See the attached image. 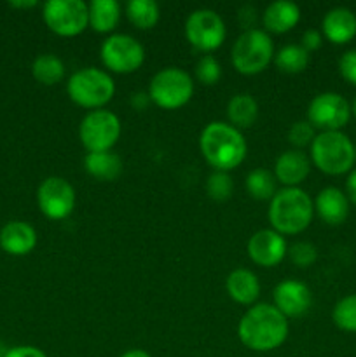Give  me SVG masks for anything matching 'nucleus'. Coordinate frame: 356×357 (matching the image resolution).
<instances>
[{"instance_id": "412c9836", "label": "nucleus", "mask_w": 356, "mask_h": 357, "mask_svg": "<svg viewBox=\"0 0 356 357\" xmlns=\"http://www.w3.org/2000/svg\"><path fill=\"white\" fill-rule=\"evenodd\" d=\"M227 293L234 302L241 305H250L260 295V282L258 278L248 268H236L227 275Z\"/></svg>"}, {"instance_id": "c756f323", "label": "nucleus", "mask_w": 356, "mask_h": 357, "mask_svg": "<svg viewBox=\"0 0 356 357\" xmlns=\"http://www.w3.org/2000/svg\"><path fill=\"white\" fill-rule=\"evenodd\" d=\"M232 190L234 181L229 173H225V171H215L213 174H209L208 181H206V192H208V195L213 201H227L232 195Z\"/></svg>"}, {"instance_id": "4be33fe9", "label": "nucleus", "mask_w": 356, "mask_h": 357, "mask_svg": "<svg viewBox=\"0 0 356 357\" xmlns=\"http://www.w3.org/2000/svg\"><path fill=\"white\" fill-rule=\"evenodd\" d=\"M89 26L98 33H108L121 20V3L117 0H93L87 3Z\"/></svg>"}, {"instance_id": "ea45409f", "label": "nucleus", "mask_w": 356, "mask_h": 357, "mask_svg": "<svg viewBox=\"0 0 356 357\" xmlns=\"http://www.w3.org/2000/svg\"><path fill=\"white\" fill-rule=\"evenodd\" d=\"M10 6L13 7H35L37 6V2H35V0H27V2H10Z\"/></svg>"}, {"instance_id": "f704fd0d", "label": "nucleus", "mask_w": 356, "mask_h": 357, "mask_svg": "<svg viewBox=\"0 0 356 357\" xmlns=\"http://www.w3.org/2000/svg\"><path fill=\"white\" fill-rule=\"evenodd\" d=\"M321 40H323V38H321L320 31H318L316 28H309V30L304 31L302 40H300L302 44L300 45H302L307 52H311V51H316V49L321 47Z\"/></svg>"}, {"instance_id": "2eb2a0df", "label": "nucleus", "mask_w": 356, "mask_h": 357, "mask_svg": "<svg viewBox=\"0 0 356 357\" xmlns=\"http://www.w3.org/2000/svg\"><path fill=\"white\" fill-rule=\"evenodd\" d=\"M274 307L288 319V317H300L309 310L313 296L311 289L304 282L295 279H285L279 282L272 293Z\"/></svg>"}, {"instance_id": "f3484780", "label": "nucleus", "mask_w": 356, "mask_h": 357, "mask_svg": "<svg viewBox=\"0 0 356 357\" xmlns=\"http://www.w3.org/2000/svg\"><path fill=\"white\" fill-rule=\"evenodd\" d=\"M37 244V232L34 227L27 222L14 220L3 225L0 230V246L6 253L14 257H23L28 255Z\"/></svg>"}, {"instance_id": "7c9ffc66", "label": "nucleus", "mask_w": 356, "mask_h": 357, "mask_svg": "<svg viewBox=\"0 0 356 357\" xmlns=\"http://www.w3.org/2000/svg\"><path fill=\"white\" fill-rule=\"evenodd\" d=\"M195 77L201 84L205 86H213V84L218 82V79L222 77V68H220V63L216 61L213 56H202L201 59L195 65Z\"/></svg>"}, {"instance_id": "c9c22d12", "label": "nucleus", "mask_w": 356, "mask_h": 357, "mask_svg": "<svg viewBox=\"0 0 356 357\" xmlns=\"http://www.w3.org/2000/svg\"><path fill=\"white\" fill-rule=\"evenodd\" d=\"M3 357H47L40 349L31 347V345H20V347H13L7 351Z\"/></svg>"}, {"instance_id": "79ce46f5", "label": "nucleus", "mask_w": 356, "mask_h": 357, "mask_svg": "<svg viewBox=\"0 0 356 357\" xmlns=\"http://www.w3.org/2000/svg\"><path fill=\"white\" fill-rule=\"evenodd\" d=\"M355 157H356V145H355Z\"/></svg>"}, {"instance_id": "a211bd4d", "label": "nucleus", "mask_w": 356, "mask_h": 357, "mask_svg": "<svg viewBox=\"0 0 356 357\" xmlns=\"http://www.w3.org/2000/svg\"><path fill=\"white\" fill-rule=\"evenodd\" d=\"M323 35L334 44H348L356 37V14L348 7H334L321 21Z\"/></svg>"}, {"instance_id": "58836bf2", "label": "nucleus", "mask_w": 356, "mask_h": 357, "mask_svg": "<svg viewBox=\"0 0 356 357\" xmlns=\"http://www.w3.org/2000/svg\"><path fill=\"white\" fill-rule=\"evenodd\" d=\"M121 357H152L149 352L142 351V349H131V351L124 352Z\"/></svg>"}, {"instance_id": "2f4dec72", "label": "nucleus", "mask_w": 356, "mask_h": 357, "mask_svg": "<svg viewBox=\"0 0 356 357\" xmlns=\"http://www.w3.org/2000/svg\"><path fill=\"white\" fill-rule=\"evenodd\" d=\"M288 253L293 264H295L297 267H302V268L311 267V265L318 260L316 246L311 243H306V241H299V243L292 244Z\"/></svg>"}, {"instance_id": "9b49d317", "label": "nucleus", "mask_w": 356, "mask_h": 357, "mask_svg": "<svg viewBox=\"0 0 356 357\" xmlns=\"http://www.w3.org/2000/svg\"><path fill=\"white\" fill-rule=\"evenodd\" d=\"M351 115V105L339 93L318 94L307 107V122L321 132L341 131Z\"/></svg>"}, {"instance_id": "72a5a7b5", "label": "nucleus", "mask_w": 356, "mask_h": 357, "mask_svg": "<svg viewBox=\"0 0 356 357\" xmlns=\"http://www.w3.org/2000/svg\"><path fill=\"white\" fill-rule=\"evenodd\" d=\"M339 72L349 84L356 86V49L346 51L339 59Z\"/></svg>"}, {"instance_id": "ddd939ff", "label": "nucleus", "mask_w": 356, "mask_h": 357, "mask_svg": "<svg viewBox=\"0 0 356 357\" xmlns=\"http://www.w3.org/2000/svg\"><path fill=\"white\" fill-rule=\"evenodd\" d=\"M37 202L47 218L65 220L75 208V190L65 178L49 176L38 185Z\"/></svg>"}, {"instance_id": "c85d7f7f", "label": "nucleus", "mask_w": 356, "mask_h": 357, "mask_svg": "<svg viewBox=\"0 0 356 357\" xmlns=\"http://www.w3.org/2000/svg\"><path fill=\"white\" fill-rule=\"evenodd\" d=\"M332 319H334L335 326L341 328L342 331L356 333V295H349L339 300L332 312Z\"/></svg>"}, {"instance_id": "4468645a", "label": "nucleus", "mask_w": 356, "mask_h": 357, "mask_svg": "<svg viewBox=\"0 0 356 357\" xmlns=\"http://www.w3.org/2000/svg\"><path fill=\"white\" fill-rule=\"evenodd\" d=\"M286 241L272 229H262L248 241V255L260 267H274L285 258Z\"/></svg>"}, {"instance_id": "a19ab883", "label": "nucleus", "mask_w": 356, "mask_h": 357, "mask_svg": "<svg viewBox=\"0 0 356 357\" xmlns=\"http://www.w3.org/2000/svg\"><path fill=\"white\" fill-rule=\"evenodd\" d=\"M351 112H353V115H355V119H356V98H355V101H353V107H351Z\"/></svg>"}, {"instance_id": "cd10ccee", "label": "nucleus", "mask_w": 356, "mask_h": 357, "mask_svg": "<svg viewBox=\"0 0 356 357\" xmlns=\"http://www.w3.org/2000/svg\"><path fill=\"white\" fill-rule=\"evenodd\" d=\"M309 63V52L300 44H288L276 54V66L285 73H300Z\"/></svg>"}, {"instance_id": "5701e85b", "label": "nucleus", "mask_w": 356, "mask_h": 357, "mask_svg": "<svg viewBox=\"0 0 356 357\" xmlns=\"http://www.w3.org/2000/svg\"><path fill=\"white\" fill-rule=\"evenodd\" d=\"M84 167L91 176L98 178V180L112 181L119 178L122 173V160L117 153L110 152H87L86 159H84Z\"/></svg>"}, {"instance_id": "20e7f679", "label": "nucleus", "mask_w": 356, "mask_h": 357, "mask_svg": "<svg viewBox=\"0 0 356 357\" xmlns=\"http://www.w3.org/2000/svg\"><path fill=\"white\" fill-rule=\"evenodd\" d=\"M311 162L332 176L349 173L356 162L355 145L342 131L320 132L311 143Z\"/></svg>"}, {"instance_id": "4c0bfd02", "label": "nucleus", "mask_w": 356, "mask_h": 357, "mask_svg": "<svg viewBox=\"0 0 356 357\" xmlns=\"http://www.w3.org/2000/svg\"><path fill=\"white\" fill-rule=\"evenodd\" d=\"M149 101H150L149 93H147V94L145 93H136V94H133V96H131L133 107H136V108H145Z\"/></svg>"}, {"instance_id": "7ed1b4c3", "label": "nucleus", "mask_w": 356, "mask_h": 357, "mask_svg": "<svg viewBox=\"0 0 356 357\" xmlns=\"http://www.w3.org/2000/svg\"><path fill=\"white\" fill-rule=\"evenodd\" d=\"M314 202L307 192L299 187H285L276 192L269 204V222L278 234H300L311 225Z\"/></svg>"}, {"instance_id": "1a4fd4ad", "label": "nucleus", "mask_w": 356, "mask_h": 357, "mask_svg": "<svg viewBox=\"0 0 356 357\" xmlns=\"http://www.w3.org/2000/svg\"><path fill=\"white\" fill-rule=\"evenodd\" d=\"M42 14L49 30L61 37H75L89 24L87 3L82 0H47Z\"/></svg>"}, {"instance_id": "473e14b6", "label": "nucleus", "mask_w": 356, "mask_h": 357, "mask_svg": "<svg viewBox=\"0 0 356 357\" xmlns=\"http://www.w3.org/2000/svg\"><path fill=\"white\" fill-rule=\"evenodd\" d=\"M314 138H316V132H314V128L307 121H297L288 131V142L293 146H297V150L311 145Z\"/></svg>"}, {"instance_id": "9d476101", "label": "nucleus", "mask_w": 356, "mask_h": 357, "mask_svg": "<svg viewBox=\"0 0 356 357\" xmlns=\"http://www.w3.org/2000/svg\"><path fill=\"white\" fill-rule=\"evenodd\" d=\"M100 56L103 65L115 73H133L142 66L145 49L128 33H114L101 44Z\"/></svg>"}, {"instance_id": "0eeeda50", "label": "nucleus", "mask_w": 356, "mask_h": 357, "mask_svg": "<svg viewBox=\"0 0 356 357\" xmlns=\"http://www.w3.org/2000/svg\"><path fill=\"white\" fill-rule=\"evenodd\" d=\"M194 94V82L191 73L178 66L159 70L149 84V96L157 107L175 110L184 107Z\"/></svg>"}, {"instance_id": "dca6fc26", "label": "nucleus", "mask_w": 356, "mask_h": 357, "mask_svg": "<svg viewBox=\"0 0 356 357\" xmlns=\"http://www.w3.org/2000/svg\"><path fill=\"white\" fill-rule=\"evenodd\" d=\"M311 171V159L302 150H286L276 159L274 176L285 187H299Z\"/></svg>"}, {"instance_id": "a878e982", "label": "nucleus", "mask_w": 356, "mask_h": 357, "mask_svg": "<svg viewBox=\"0 0 356 357\" xmlns=\"http://www.w3.org/2000/svg\"><path fill=\"white\" fill-rule=\"evenodd\" d=\"M276 176L269 169L264 167H257V169L250 171L246 176V190L257 201H271L276 195Z\"/></svg>"}, {"instance_id": "e433bc0d", "label": "nucleus", "mask_w": 356, "mask_h": 357, "mask_svg": "<svg viewBox=\"0 0 356 357\" xmlns=\"http://www.w3.org/2000/svg\"><path fill=\"white\" fill-rule=\"evenodd\" d=\"M346 192H348V199L353 202V204H356V169L349 171V176H348V181H346Z\"/></svg>"}, {"instance_id": "bb28decb", "label": "nucleus", "mask_w": 356, "mask_h": 357, "mask_svg": "<svg viewBox=\"0 0 356 357\" xmlns=\"http://www.w3.org/2000/svg\"><path fill=\"white\" fill-rule=\"evenodd\" d=\"M159 6L156 0H129L126 3V16L135 26L147 30L159 21Z\"/></svg>"}, {"instance_id": "423d86ee", "label": "nucleus", "mask_w": 356, "mask_h": 357, "mask_svg": "<svg viewBox=\"0 0 356 357\" xmlns=\"http://www.w3.org/2000/svg\"><path fill=\"white\" fill-rule=\"evenodd\" d=\"M274 56V44L267 31L250 28L236 38L230 51L234 68L243 75L260 73Z\"/></svg>"}, {"instance_id": "f8f14e48", "label": "nucleus", "mask_w": 356, "mask_h": 357, "mask_svg": "<svg viewBox=\"0 0 356 357\" xmlns=\"http://www.w3.org/2000/svg\"><path fill=\"white\" fill-rule=\"evenodd\" d=\"M225 23L213 9H195L185 21V37L199 51H215L225 40Z\"/></svg>"}, {"instance_id": "b1692460", "label": "nucleus", "mask_w": 356, "mask_h": 357, "mask_svg": "<svg viewBox=\"0 0 356 357\" xmlns=\"http://www.w3.org/2000/svg\"><path fill=\"white\" fill-rule=\"evenodd\" d=\"M227 117H229L230 126L236 129L250 128L258 117L257 100L246 93L236 94L227 103Z\"/></svg>"}, {"instance_id": "6ab92c4d", "label": "nucleus", "mask_w": 356, "mask_h": 357, "mask_svg": "<svg viewBox=\"0 0 356 357\" xmlns=\"http://www.w3.org/2000/svg\"><path fill=\"white\" fill-rule=\"evenodd\" d=\"M314 211L328 225H341L349 215V199L341 188L327 187L318 194Z\"/></svg>"}, {"instance_id": "393cba45", "label": "nucleus", "mask_w": 356, "mask_h": 357, "mask_svg": "<svg viewBox=\"0 0 356 357\" xmlns=\"http://www.w3.org/2000/svg\"><path fill=\"white\" fill-rule=\"evenodd\" d=\"M31 73L37 82L44 84V86H54V84L61 82L65 77V63L56 54H49V52L40 54L34 59Z\"/></svg>"}, {"instance_id": "f03ea898", "label": "nucleus", "mask_w": 356, "mask_h": 357, "mask_svg": "<svg viewBox=\"0 0 356 357\" xmlns=\"http://www.w3.org/2000/svg\"><path fill=\"white\" fill-rule=\"evenodd\" d=\"M201 153L216 171H225L239 166L246 157V139L239 129L227 122H209L199 136Z\"/></svg>"}, {"instance_id": "aec40b11", "label": "nucleus", "mask_w": 356, "mask_h": 357, "mask_svg": "<svg viewBox=\"0 0 356 357\" xmlns=\"http://www.w3.org/2000/svg\"><path fill=\"white\" fill-rule=\"evenodd\" d=\"M262 20L267 31L285 33L299 23L300 7L292 0H274L265 7Z\"/></svg>"}, {"instance_id": "39448f33", "label": "nucleus", "mask_w": 356, "mask_h": 357, "mask_svg": "<svg viewBox=\"0 0 356 357\" xmlns=\"http://www.w3.org/2000/svg\"><path fill=\"white\" fill-rule=\"evenodd\" d=\"M66 91L73 103L98 110L114 98L115 84L110 73L105 70L96 68V66H86L70 75Z\"/></svg>"}, {"instance_id": "f257e3e1", "label": "nucleus", "mask_w": 356, "mask_h": 357, "mask_svg": "<svg viewBox=\"0 0 356 357\" xmlns=\"http://www.w3.org/2000/svg\"><path fill=\"white\" fill-rule=\"evenodd\" d=\"M237 335L251 351H274L288 337V319L271 303H257L241 317Z\"/></svg>"}, {"instance_id": "6e6552de", "label": "nucleus", "mask_w": 356, "mask_h": 357, "mask_svg": "<svg viewBox=\"0 0 356 357\" xmlns=\"http://www.w3.org/2000/svg\"><path fill=\"white\" fill-rule=\"evenodd\" d=\"M121 136V121L105 108L89 112L79 126V138L87 152H107Z\"/></svg>"}]
</instances>
